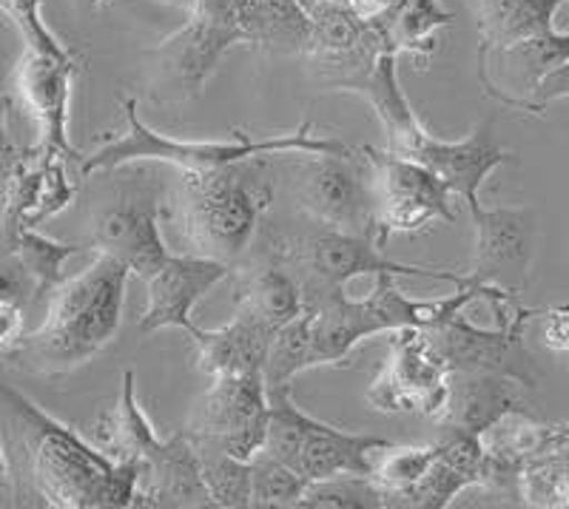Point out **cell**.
Returning a JSON list of instances; mask_svg holds the SVG:
<instances>
[{
  "label": "cell",
  "mask_w": 569,
  "mask_h": 509,
  "mask_svg": "<svg viewBox=\"0 0 569 509\" xmlns=\"http://www.w3.org/2000/svg\"><path fill=\"white\" fill-rule=\"evenodd\" d=\"M0 7L12 20L14 29L23 38V49H38V52H69L52 32L46 27V20L40 18V0H0Z\"/></svg>",
  "instance_id": "obj_37"
},
{
  "label": "cell",
  "mask_w": 569,
  "mask_h": 509,
  "mask_svg": "<svg viewBox=\"0 0 569 509\" xmlns=\"http://www.w3.org/2000/svg\"><path fill=\"white\" fill-rule=\"evenodd\" d=\"M470 217L476 226V257L467 277L518 290L532 262V242H536L532 211L530 208L487 211L481 202H476L470 206Z\"/></svg>",
  "instance_id": "obj_17"
},
{
  "label": "cell",
  "mask_w": 569,
  "mask_h": 509,
  "mask_svg": "<svg viewBox=\"0 0 569 509\" xmlns=\"http://www.w3.org/2000/svg\"><path fill=\"white\" fill-rule=\"evenodd\" d=\"M373 166L376 217L385 242L393 233H419L433 222H456L453 188L433 168L396 151L365 149Z\"/></svg>",
  "instance_id": "obj_11"
},
{
  "label": "cell",
  "mask_w": 569,
  "mask_h": 509,
  "mask_svg": "<svg viewBox=\"0 0 569 509\" xmlns=\"http://www.w3.org/2000/svg\"><path fill=\"white\" fill-rule=\"evenodd\" d=\"M302 3H305V7H308V9H311L313 3H317V0H302Z\"/></svg>",
  "instance_id": "obj_43"
},
{
  "label": "cell",
  "mask_w": 569,
  "mask_h": 509,
  "mask_svg": "<svg viewBox=\"0 0 569 509\" xmlns=\"http://www.w3.org/2000/svg\"><path fill=\"white\" fill-rule=\"evenodd\" d=\"M251 483H253V503L251 507H299L305 490H308V478L299 476L293 467L279 461L268 450H259L251 458Z\"/></svg>",
  "instance_id": "obj_35"
},
{
  "label": "cell",
  "mask_w": 569,
  "mask_h": 509,
  "mask_svg": "<svg viewBox=\"0 0 569 509\" xmlns=\"http://www.w3.org/2000/svg\"><path fill=\"white\" fill-rule=\"evenodd\" d=\"M231 271V265L217 262V259L197 257V253H186V257L171 253L146 279L149 302H146V310H142L137 333L149 336L162 328H180L191 333L197 328L194 319H191L194 305L206 297L208 290L217 288L222 279H228Z\"/></svg>",
  "instance_id": "obj_18"
},
{
  "label": "cell",
  "mask_w": 569,
  "mask_h": 509,
  "mask_svg": "<svg viewBox=\"0 0 569 509\" xmlns=\"http://www.w3.org/2000/svg\"><path fill=\"white\" fill-rule=\"evenodd\" d=\"M492 58H496V66H492L496 78L487 83L490 89L501 86L498 100L518 109H530V100L541 80L569 60V32L556 29V32L538 34V38L498 49Z\"/></svg>",
  "instance_id": "obj_24"
},
{
  "label": "cell",
  "mask_w": 569,
  "mask_h": 509,
  "mask_svg": "<svg viewBox=\"0 0 569 509\" xmlns=\"http://www.w3.org/2000/svg\"><path fill=\"white\" fill-rule=\"evenodd\" d=\"M277 330L259 322L257 317L237 310L226 328L217 330H191V339L197 345V361L200 370L211 379L217 376H242V373H262L268 359V348Z\"/></svg>",
  "instance_id": "obj_23"
},
{
  "label": "cell",
  "mask_w": 569,
  "mask_h": 509,
  "mask_svg": "<svg viewBox=\"0 0 569 509\" xmlns=\"http://www.w3.org/2000/svg\"><path fill=\"white\" fill-rule=\"evenodd\" d=\"M563 97H569V60L541 80V86H538L530 100V111H541L547 103H556Z\"/></svg>",
  "instance_id": "obj_38"
},
{
  "label": "cell",
  "mask_w": 569,
  "mask_h": 509,
  "mask_svg": "<svg viewBox=\"0 0 569 509\" xmlns=\"http://www.w3.org/2000/svg\"><path fill=\"white\" fill-rule=\"evenodd\" d=\"M89 439L111 456L114 461L126 465V461H146L151 450L160 445L154 427H151L149 416L140 410V401L134 396V373L126 370L123 373V390L120 399L111 410L98 416L94 427H91Z\"/></svg>",
  "instance_id": "obj_29"
},
{
  "label": "cell",
  "mask_w": 569,
  "mask_h": 509,
  "mask_svg": "<svg viewBox=\"0 0 569 509\" xmlns=\"http://www.w3.org/2000/svg\"><path fill=\"white\" fill-rule=\"evenodd\" d=\"M80 69L71 52H38L23 49L14 66V91H18L20 109L32 117L38 129L40 149L63 154L80 162V151L69 140V97L71 78Z\"/></svg>",
  "instance_id": "obj_15"
},
{
  "label": "cell",
  "mask_w": 569,
  "mask_h": 509,
  "mask_svg": "<svg viewBox=\"0 0 569 509\" xmlns=\"http://www.w3.org/2000/svg\"><path fill=\"white\" fill-rule=\"evenodd\" d=\"M436 445H439V452H436V461L427 476L416 487L390 498L388 507L441 509L467 487L481 481V465H485V439L481 436L445 427V436Z\"/></svg>",
  "instance_id": "obj_21"
},
{
  "label": "cell",
  "mask_w": 569,
  "mask_h": 509,
  "mask_svg": "<svg viewBox=\"0 0 569 509\" xmlns=\"http://www.w3.org/2000/svg\"><path fill=\"white\" fill-rule=\"evenodd\" d=\"M311 368H317L313 365V310L305 305L297 319L273 333L266 368H262L268 396L291 393L293 379Z\"/></svg>",
  "instance_id": "obj_32"
},
{
  "label": "cell",
  "mask_w": 569,
  "mask_h": 509,
  "mask_svg": "<svg viewBox=\"0 0 569 509\" xmlns=\"http://www.w3.org/2000/svg\"><path fill=\"white\" fill-rule=\"evenodd\" d=\"M259 160L211 171H180L169 213L180 226L188 253L217 259L231 268L246 253L273 200V186L262 177Z\"/></svg>",
  "instance_id": "obj_4"
},
{
  "label": "cell",
  "mask_w": 569,
  "mask_h": 509,
  "mask_svg": "<svg viewBox=\"0 0 569 509\" xmlns=\"http://www.w3.org/2000/svg\"><path fill=\"white\" fill-rule=\"evenodd\" d=\"M345 3H348L356 14H362L365 20H376L382 18L385 12H390L399 0H345Z\"/></svg>",
  "instance_id": "obj_41"
},
{
  "label": "cell",
  "mask_w": 569,
  "mask_h": 509,
  "mask_svg": "<svg viewBox=\"0 0 569 509\" xmlns=\"http://www.w3.org/2000/svg\"><path fill=\"white\" fill-rule=\"evenodd\" d=\"M543 345L556 353H569V308L543 310Z\"/></svg>",
  "instance_id": "obj_39"
},
{
  "label": "cell",
  "mask_w": 569,
  "mask_h": 509,
  "mask_svg": "<svg viewBox=\"0 0 569 509\" xmlns=\"http://www.w3.org/2000/svg\"><path fill=\"white\" fill-rule=\"evenodd\" d=\"M271 259L297 277V282L302 285L305 305H322L325 299L345 293L353 279L379 277V273L436 279L456 288L467 282V273L396 262L373 237L337 231L328 226H319L317 231L279 233L271 239Z\"/></svg>",
  "instance_id": "obj_6"
},
{
  "label": "cell",
  "mask_w": 569,
  "mask_h": 509,
  "mask_svg": "<svg viewBox=\"0 0 569 509\" xmlns=\"http://www.w3.org/2000/svg\"><path fill=\"white\" fill-rule=\"evenodd\" d=\"M134 507H213L191 432L177 430L146 456Z\"/></svg>",
  "instance_id": "obj_20"
},
{
  "label": "cell",
  "mask_w": 569,
  "mask_h": 509,
  "mask_svg": "<svg viewBox=\"0 0 569 509\" xmlns=\"http://www.w3.org/2000/svg\"><path fill=\"white\" fill-rule=\"evenodd\" d=\"M521 381L501 373H487V370H453V390H450V405H447L441 427H456V430L485 436L487 430L505 421L512 413H527V405L521 401Z\"/></svg>",
  "instance_id": "obj_22"
},
{
  "label": "cell",
  "mask_w": 569,
  "mask_h": 509,
  "mask_svg": "<svg viewBox=\"0 0 569 509\" xmlns=\"http://www.w3.org/2000/svg\"><path fill=\"white\" fill-rule=\"evenodd\" d=\"M197 441V439H194ZM202 456V476L208 483V496L213 507L220 509H242L253 503V483H251V461L231 456L220 447L197 441Z\"/></svg>",
  "instance_id": "obj_33"
},
{
  "label": "cell",
  "mask_w": 569,
  "mask_h": 509,
  "mask_svg": "<svg viewBox=\"0 0 569 509\" xmlns=\"http://www.w3.org/2000/svg\"><path fill=\"white\" fill-rule=\"evenodd\" d=\"M126 131L111 137L98 151L80 157V174H111L140 160H160L174 166L177 171H211V168L233 166V162L259 160V157H282L313 151V154H350L348 142L337 137L317 134L311 120H302L293 131L268 137H251L246 131H233L231 140H174L146 126L137 114V100L126 97Z\"/></svg>",
  "instance_id": "obj_3"
},
{
  "label": "cell",
  "mask_w": 569,
  "mask_h": 509,
  "mask_svg": "<svg viewBox=\"0 0 569 509\" xmlns=\"http://www.w3.org/2000/svg\"><path fill=\"white\" fill-rule=\"evenodd\" d=\"M299 507L325 509H379L385 507V490L370 476H337L311 481Z\"/></svg>",
  "instance_id": "obj_36"
},
{
  "label": "cell",
  "mask_w": 569,
  "mask_h": 509,
  "mask_svg": "<svg viewBox=\"0 0 569 509\" xmlns=\"http://www.w3.org/2000/svg\"><path fill=\"white\" fill-rule=\"evenodd\" d=\"M100 3H103V0H89V7L94 9V7H100Z\"/></svg>",
  "instance_id": "obj_42"
},
{
  "label": "cell",
  "mask_w": 569,
  "mask_h": 509,
  "mask_svg": "<svg viewBox=\"0 0 569 509\" xmlns=\"http://www.w3.org/2000/svg\"><path fill=\"white\" fill-rule=\"evenodd\" d=\"M453 390V368L430 342L427 328L390 333L382 370L368 390V401L382 413H413L441 421Z\"/></svg>",
  "instance_id": "obj_10"
},
{
  "label": "cell",
  "mask_w": 569,
  "mask_h": 509,
  "mask_svg": "<svg viewBox=\"0 0 569 509\" xmlns=\"http://www.w3.org/2000/svg\"><path fill=\"white\" fill-rule=\"evenodd\" d=\"M23 305L14 299H0V353L23 336Z\"/></svg>",
  "instance_id": "obj_40"
},
{
  "label": "cell",
  "mask_w": 569,
  "mask_h": 509,
  "mask_svg": "<svg viewBox=\"0 0 569 509\" xmlns=\"http://www.w3.org/2000/svg\"><path fill=\"white\" fill-rule=\"evenodd\" d=\"M271 396L262 373L217 376L186 430L197 441L220 447L231 456L251 461L268 439Z\"/></svg>",
  "instance_id": "obj_12"
},
{
  "label": "cell",
  "mask_w": 569,
  "mask_h": 509,
  "mask_svg": "<svg viewBox=\"0 0 569 509\" xmlns=\"http://www.w3.org/2000/svg\"><path fill=\"white\" fill-rule=\"evenodd\" d=\"M388 439L370 432L339 430L333 425L305 416L291 393L271 396V421L262 450L277 456L308 481L337 476H373L376 456Z\"/></svg>",
  "instance_id": "obj_8"
},
{
  "label": "cell",
  "mask_w": 569,
  "mask_h": 509,
  "mask_svg": "<svg viewBox=\"0 0 569 509\" xmlns=\"http://www.w3.org/2000/svg\"><path fill=\"white\" fill-rule=\"evenodd\" d=\"M233 302L237 310H246L268 328L279 330L305 310L302 285L288 268L279 262L246 268L233 279Z\"/></svg>",
  "instance_id": "obj_28"
},
{
  "label": "cell",
  "mask_w": 569,
  "mask_h": 509,
  "mask_svg": "<svg viewBox=\"0 0 569 509\" xmlns=\"http://www.w3.org/2000/svg\"><path fill=\"white\" fill-rule=\"evenodd\" d=\"M129 277V265L109 253H94L86 271L66 279L49 297L43 325L3 350L9 368L60 376L98 356L123 322Z\"/></svg>",
  "instance_id": "obj_2"
},
{
  "label": "cell",
  "mask_w": 569,
  "mask_h": 509,
  "mask_svg": "<svg viewBox=\"0 0 569 509\" xmlns=\"http://www.w3.org/2000/svg\"><path fill=\"white\" fill-rule=\"evenodd\" d=\"M246 43L279 54H308L313 18L302 0H237Z\"/></svg>",
  "instance_id": "obj_25"
},
{
  "label": "cell",
  "mask_w": 569,
  "mask_h": 509,
  "mask_svg": "<svg viewBox=\"0 0 569 509\" xmlns=\"http://www.w3.org/2000/svg\"><path fill=\"white\" fill-rule=\"evenodd\" d=\"M450 14L439 7V0H399L390 12L376 18V27L385 34L390 52L413 54L421 66L436 54L439 29L450 23Z\"/></svg>",
  "instance_id": "obj_30"
},
{
  "label": "cell",
  "mask_w": 569,
  "mask_h": 509,
  "mask_svg": "<svg viewBox=\"0 0 569 509\" xmlns=\"http://www.w3.org/2000/svg\"><path fill=\"white\" fill-rule=\"evenodd\" d=\"M393 273L373 277V290L365 299L348 293L308 305L313 310V365H342L362 339L376 333H393L401 328H433L456 310L485 299L487 285L467 277L456 293L441 299H410L393 282Z\"/></svg>",
  "instance_id": "obj_5"
},
{
  "label": "cell",
  "mask_w": 569,
  "mask_h": 509,
  "mask_svg": "<svg viewBox=\"0 0 569 509\" xmlns=\"http://www.w3.org/2000/svg\"><path fill=\"white\" fill-rule=\"evenodd\" d=\"M436 452L439 445H425V447H382L379 456H376L373 465V481L385 490V507L393 496L410 490L421 478L427 476V470L433 467Z\"/></svg>",
  "instance_id": "obj_34"
},
{
  "label": "cell",
  "mask_w": 569,
  "mask_h": 509,
  "mask_svg": "<svg viewBox=\"0 0 569 509\" xmlns=\"http://www.w3.org/2000/svg\"><path fill=\"white\" fill-rule=\"evenodd\" d=\"M291 182L299 206L319 226L362 233V237H373L379 246H388L379 231L373 166L365 149L350 151V154L299 151L293 157Z\"/></svg>",
  "instance_id": "obj_9"
},
{
  "label": "cell",
  "mask_w": 569,
  "mask_h": 509,
  "mask_svg": "<svg viewBox=\"0 0 569 509\" xmlns=\"http://www.w3.org/2000/svg\"><path fill=\"white\" fill-rule=\"evenodd\" d=\"M233 43H246L237 0H194L191 20L157 49L160 78L180 94H197Z\"/></svg>",
  "instance_id": "obj_14"
},
{
  "label": "cell",
  "mask_w": 569,
  "mask_h": 509,
  "mask_svg": "<svg viewBox=\"0 0 569 509\" xmlns=\"http://www.w3.org/2000/svg\"><path fill=\"white\" fill-rule=\"evenodd\" d=\"M567 0H467L485 49L498 52L521 40L556 32V14Z\"/></svg>",
  "instance_id": "obj_27"
},
{
  "label": "cell",
  "mask_w": 569,
  "mask_h": 509,
  "mask_svg": "<svg viewBox=\"0 0 569 509\" xmlns=\"http://www.w3.org/2000/svg\"><path fill=\"white\" fill-rule=\"evenodd\" d=\"M3 410L9 425L3 441L20 452V476L0 478L3 507L12 503L14 487L23 478V503L34 498L38 507L58 509L134 507L142 478L140 461L120 465L83 432L43 413L14 387H3Z\"/></svg>",
  "instance_id": "obj_1"
},
{
  "label": "cell",
  "mask_w": 569,
  "mask_h": 509,
  "mask_svg": "<svg viewBox=\"0 0 569 509\" xmlns=\"http://www.w3.org/2000/svg\"><path fill=\"white\" fill-rule=\"evenodd\" d=\"M66 162L69 157L46 151L40 146L14 149L12 137L7 134L0 231L12 233L18 228L43 226L74 200L78 186L69 180Z\"/></svg>",
  "instance_id": "obj_13"
},
{
  "label": "cell",
  "mask_w": 569,
  "mask_h": 509,
  "mask_svg": "<svg viewBox=\"0 0 569 509\" xmlns=\"http://www.w3.org/2000/svg\"><path fill=\"white\" fill-rule=\"evenodd\" d=\"M481 302L490 305V313L496 317L492 328H479L465 317V310H456L433 328H427L430 342L453 370H487L510 376L525 387H536L538 368L525 345V328L532 317H538V310L525 308L518 302L516 290L501 285H487Z\"/></svg>",
  "instance_id": "obj_7"
},
{
  "label": "cell",
  "mask_w": 569,
  "mask_h": 509,
  "mask_svg": "<svg viewBox=\"0 0 569 509\" xmlns=\"http://www.w3.org/2000/svg\"><path fill=\"white\" fill-rule=\"evenodd\" d=\"M396 60H399V54L385 52L365 78L348 86V91L365 97L373 106V111L382 120L385 131H388V149L401 157H410V151L416 149V142L427 134V129L419 123V117L410 109V100L401 91Z\"/></svg>",
  "instance_id": "obj_26"
},
{
  "label": "cell",
  "mask_w": 569,
  "mask_h": 509,
  "mask_svg": "<svg viewBox=\"0 0 569 509\" xmlns=\"http://www.w3.org/2000/svg\"><path fill=\"white\" fill-rule=\"evenodd\" d=\"M410 160L433 168L436 174L453 188L456 197H461L465 206L470 208L479 202V191L487 177L496 168L516 162V154L498 146L496 123H492V117H487L465 140H439L427 131L410 151Z\"/></svg>",
  "instance_id": "obj_19"
},
{
  "label": "cell",
  "mask_w": 569,
  "mask_h": 509,
  "mask_svg": "<svg viewBox=\"0 0 569 509\" xmlns=\"http://www.w3.org/2000/svg\"><path fill=\"white\" fill-rule=\"evenodd\" d=\"M160 200L151 191H123L94 213L91 246L120 259L140 279H149L171 251L160 233Z\"/></svg>",
  "instance_id": "obj_16"
},
{
  "label": "cell",
  "mask_w": 569,
  "mask_h": 509,
  "mask_svg": "<svg viewBox=\"0 0 569 509\" xmlns=\"http://www.w3.org/2000/svg\"><path fill=\"white\" fill-rule=\"evenodd\" d=\"M83 246L74 242H58L52 237L38 233V228H18L12 233H3V257H12L32 279L34 299L52 297L54 290L66 282L63 265L71 257H78Z\"/></svg>",
  "instance_id": "obj_31"
}]
</instances>
